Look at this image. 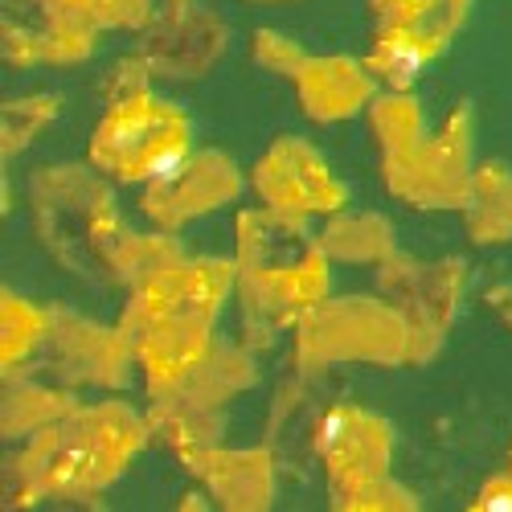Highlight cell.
<instances>
[{
	"instance_id": "6da1fadb",
	"label": "cell",
	"mask_w": 512,
	"mask_h": 512,
	"mask_svg": "<svg viewBox=\"0 0 512 512\" xmlns=\"http://www.w3.org/2000/svg\"><path fill=\"white\" fill-rule=\"evenodd\" d=\"M476 508H512V476H508V480H496V484H488V488L480 492Z\"/></svg>"
}]
</instances>
